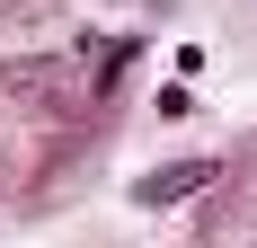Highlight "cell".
<instances>
[{
  "instance_id": "cell-1",
  "label": "cell",
  "mask_w": 257,
  "mask_h": 248,
  "mask_svg": "<svg viewBox=\"0 0 257 248\" xmlns=\"http://www.w3.org/2000/svg\"><path fill=\"white\" fill-rule=\"evenodd\" d=\"M213 177V160H178V169H160V177H142V204H178V195H195Z\"/></svg>"
}]
</instances>
